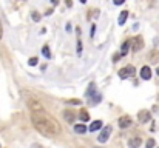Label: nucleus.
<instances>
[{"label":"nucleus","instance_id":"21","mask_svg":"<svg viewBox=\"0 0 159 148\" xmlns=\"http://www.w3.org/2000/svg\"><path fill=\"white\" fill-rule=\"evenodd\" d=\"M155 147V139H148L147 140V148H153Z\"/></svg>","mask_w":159,"mask_h":148},{"label":"nucleus","instance_id":"3","mask_svg":"<svg viewBox=\"0 0 159 148\" xmlns=\"http://www.w3.org/2000/svg\"><path fill=\"white\" fill-rule=\"evenodd\" d=\"M110 134H111V126H105V128L100 131V134L98 136V140L100 144H105L108 140V137H110Z\"/></svg>","mask_w":159,"mask_h":148},{"label":"nucleus","instance_id":"17","mask_svg":"<svg viewBox=\"0 0 159 148\" xmlns=\"http://www.w3.org/2000/svg\"><path fill=\"white\" fill-rule=\"evenodd\" d=\"M100 100H102V96H100V94H96V96H94L91 100H90V103H91V105H96V103H99Z\"/></svg>","mask_w":159,"mask_h":148},{"label":"nucleus","instance_id":"13","mask_svg":"<svg viewBox=\"0 0 159 148\" xmlns=\"http://www.w3.org/2000/svg\"><path fill=\"white\" fill-rule=\"evenodd\" d=\"M127 19H128V11H122L121 12V16H119V20H117V22H119V25H124L127 22Z\"/></svg>","mask_w":159,"mask_h":148},{"label":"nucleus","instance_id":"26","mask_svg":"<svg viewBox=\"0 0 159 148\" xmlns=\"http://www.w3.org/2000/svg\"><path fill=\"white\" fill-rule=\"evenodd\" d=\"M94 31H96V26H94V25H93V28H91V37H93V36H94Z\"/></svg>","mask_w":159,"mask_h":148},{"label":"nucleus","instance_id":"12","mask_svg":"<svg viewBox=\"0 0 159 148\" xmlns=\"http://www.w3.org/2000/svg\"><path fill=\"white\" fill-rule=\"evenodd\" d=\"M100 126H102V120H94V122L91 124V125H90V131H98L99 128H100Z\"/></svg>","mask_w":159,"mask_h":148},{"label":"nucleus","instance_id":"16","mask_svg":"<svg viewBox=\"0 0 159 148\" xmlns=\"http://www.w3.org/2000/svg\"><path fill=\"white\" fill-rule=\"evenodd\" d=\"M79 117H80V120H82V122H88V120H90V114H88L87 111H80Z\"/></svg>","mask_w":159,"mask_h":148},{"label":"nucleus","instance_id":"18","mask_svg":"<svg viewBox=\"0 0 159 148\" xmlns=\"http://www.w3.org/2000/svg\"><path fill=\"white\" fill-rule=\"evenodd\" d=\"M42 52H43V56H45L46 59H51V52H50V48H48V46H43V48H42Z\"/></svg>","mask_w":159,"mask_h":148},{"label":"nucleus","instance_id":"8","mask_svg":"<svg viewBox=\"0 0 159 148\" xmlns=\"http://www.w3.org/2000/svg\"><path fill=\"white\" fill-rule=\"evenodd\" d=\"M137 119H139V122H142V124H145V122H148L150 120V111H141L139 114H137Z\"/></svg>","mask_w":159,"mask_h":148},{"label":"nucleus","instance_id":"27","mask_svg":"<svg viewBox=\"0 0 159 148\" xmlns=\"http://www.w3.org/2000/svg\"><path fill=\"white\" fill-rule=\"evenodd\" d=\"M73 5V2H71V0H66V6H71Z\"/></svg>","mask_w":159,"mask_h":148},{"label":"nucleus","instance_id":"29","mask_svg":"<svg viewBox=\"0 0 159 148\" xmlns=\"http://www.w3.org/2000/svg\"><path fill=\"white\" fill-rule=\"evenodd\" d=\"M87 2V0H80V3H85Z\"/></svg>","mask_w":159,"mask_h":148},{"label":"nucleus","instance_id":"15","mask_svg":"<svg viewBox=\"0 0 159 148\" xmlns=\"http://www.w3.org/2000/svg\"><path fill=\"white\" fill-rule=\"evenodd\" d=\"M74 130H76V133H79V134H84V133L87 131V126L80 124V125H76V126H74Z\"/></svg>","mask_w":159,"mask_h":148},{"label":"nucleus","instance_id":"30","mask_svg":"<svg viewBox=\"0 0 159 148\" xmlns=\"http://www.w3.org/2000/svg\"><path fill=\"white\" fill-rule=\"evenodd\" d=\"M156 74H159V66H158V70H156Z\"/></svg>","mask_w":159,"mask_h":148},{"label":"nucleus","instance_id":"22","mask_svg":"<svg viewBox=\"0 0 159 148\" xmlns=\"http://www.w3.org/2000/svg\"><path fill=\"white\" fill-rule=\"evenodd\" d=\"M80 52H82V42L77 40V54H80Z\"/></svg>","mask_w":159,"mask_h":148},{"label":"nucleus","instance_id":"2","mask_svg":"<svg viewBox=\"0 0 159 148\" xmlns=\"http://www.w3.org/2000/svg\"><path fill=\"white\" fill-rule=\"evenodd\" d=\"M134 73H136L134 66L128 65V66H125V68H122V70L119 71V77H121V79H128V77H131V76H134Z\"/></svg>","mask_w":159,"mask_h":148},{"label":"nucleus","instance_id":"5","mask_svg":"<svg viewBox=\"0 0 159 148\" xmlns=\"http://www.w3.org/2000/svg\"><path fill=\"white\" fill-rule=\"evenodd\" d=\"M64 119L66 120V124H74L76 116H74V113H73V111H70V110H65V111H64Z\"/></svg>","mask_w":159,"mask_h":148},{"label":"nucleus","instance_id":"14","mask_svg":"<svg viewBox=\"0 0 159 148\" xmlns=\"http://www.w3.org/2000/svg\"><path fill=\"white\" fill-rule=\"evenodd\" d=\"M128 50H130V42L127 40V42L122 45V48H121V56H125L127 52H128Z\"/></svg>","mask_w":159,"mask_h":148},{"label":"nucleus","instance_id":"4","mask_svg":"<svg viewBox=\"0 0 159 148\" xmlns=\"http://www.w3.org/2000/svg\"><path fill=\"white\" fill-rule=\"evenodd\" d=\"M28 106H30V110H31V111H42V105H40L39 100L31 99L30 102H28Z\"/></svg>","mask_w":159,"mask_h":148},{"label":"nucleus","instance_id":"7","mask_svg":"<svg viewBox=\"0 0 159 148\" xmlns=\"http://www.w3.org/2000/svg\"><path fill=\"white\" fill-rule=\"evenodd\" d=\"M141 77L144 80H148L151 77V70H150V66H142L141 68Z\"/></svg>","mask_w":159,"mask_h":148},{"label":"nucleus","instance_id":"6","mask_svg":"<svg viewBox=\"0 0 159 148\" xmlns=\"http://www.w3.org/2000/svg\"><path fill=\"white\" fill-rule=\"evenodd\" d=\"M130 125H131V117L130 116H122L119 119V126L121 128H128Z\"/></svg>","mask_w":159,"mask_h":148},{"label":"nucleus","instance_id":"20","mask_svg":"<svg viewBox=\"0 0 159 148\" xmlns=\"http://www.w3.org/2000/svg\"><path fill=\"white\" fill-rule=\"evenodd\" d=\"M37 62H39V60H37L36 57H31V59H30V62H28V63H30L31 66H36V65H37Z\"/></svg>","mask_w":159,"mask_h":148},{"label":"nucleus","instance_id":"19","mask_svg":"<svg viewBox=\"0 0 159 148\" xmlns=\"http://www.w3.org/2000/svg\"><path fill=\"white\" fill-rule=\"evenodd\" d=\"M31 17H33V20H34V22H39V20H40V16L37 14L36 11H33V12H31Z\"/></svg>","mask_w":159,"mask_h":148},{"label":"nucleus","instance_id":"28","mask_svg":"<svg viewBox=\"0 0 159 148\" xmlns=\"http://www.w3.org/2000/svg\"><path fill=\"white\" fill-rule=\"evenodd\" d=\"M33 148H42V147H37V145H34V147H33Z\"/></svg>","mask_w":159,"mask_h":148},{"label":"nucleus","instance_id":"11","mask_svg":"<svg viewBox=\"0 0 159 148\" xmlns=\"http://www.w3.org/2000/svg\"><path fill=\"white\" fill-rule=\"evenodd\" d=\"M96 94H98V93H96V85L94 83H90L88 85V90H87V97L88 99H93Z\"/></svg>","mask_w":159,"mask_h":148},{"label":"nucleus","instance_id":"25","mask_svg":"<svg viewBox=\"0 0 159 148\" xmlns=\"http://www.w3.org/2000/svg\"><path fill=\"white\" fill-rule=\"evenodd\" d=\"M2 36H3V28H2V22H0V39H2Z\"/></svg>","mask_w":159,"mask_h":148},{"label":"nucleus","instance_id":"1","mask_svg":"<svg viewBox=\"0 0 159 148\" xmlns=\"http://www.w3.org/2000/svg\"><path fill=\"white\" fill-rule=\"evenodd\" d=\"M31 120H33V125L42 136L45 137H54L57 136L60 128H59V124L57 120L51 117L46 111H33L31 113Z\"/></svg>","mask_w":159,"mask_h":148},{"label":"nucleus","instance_id":"23","mask_svg":"<svg viewBox=\"0 0 159 148\" xmlns=\"http://www.w3.org/2000/svg\"><path fill=\"white\" fill-rule=\"evenodd\" d=\"M68 103H74V105H80L82 102H80V100H77V99H76V100H68Z\"/></svg>","mask_w":159,"mask_h":148},{"label":"nucleus","instance_id":"10","mask_svg":"<svg viewBox=\"0 0 159 148\" xmlns=\"http://www.w3.org/2000/svg\"><path fill=\"white\" fill-rule=\"evenodd\" d=\"M142 144L141 137H131L128 140V148H139V145Z\"/></svg>","mask_w":159,"mask_h":148},{"label":"nucleus","instance_id":"24","mask_svg":"<svg viewBox=\"0 0 159 148\" xmlns=\"http://www.w3.org/2000/svg\"><path fill=\"white\" fill-rule=\"evenodd\" d=\"M113 2H114V5H122L125 0H113Z\"/></svg>","mask_w":159,"mask_h":148},{"label":"nucleus","instance_id":"9","mask_svg":"<svg viewBox=\"0 0 159 148\" xmlns=\"http://www.w3.org/2000/svg\"><path fill=\"white\" fill-rule=\"evenodd\" d=\"M142 48H144V40H142V37H136L133 40V50L134 51H139Z\"/></svg>","mask_w":159,"mask_h":148}]
</instances>
